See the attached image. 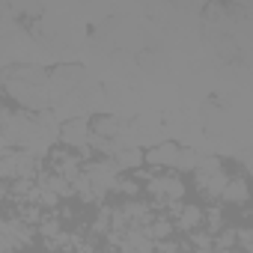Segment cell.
Here are the masks:
<instances>
[{
    "label": "cell",
    "instance_id": "1",
    "mask_svg": "<svg viewBox=\"0 0 253 253\" xmlns=\"http://www.w3.org/2000/svg\"><path fill=\"white\" fill-rule=\"evenodd\" d=\"M0 84L9 89L12 98H18L27 107H45L51 101V84L36 66H18L9 72H0Z\"/></svg>",
    "mask_w": 253,
    "mask_h": 253
},
{
    "label": "cell",
    "instance_id": "2",
    "mask_svg": "<svg viewBox=\"0 0 253 253\" xmlns=\"http://www.w3.org/2000/svg\"><path fill=\"white\" fill-rule=\"evenodd\" d=\"M30 176H33V155L27 152L0 155V179H30Z\"/></svg>",
    "mask_w": 253,
    "mask_h": 253
},
{
    "label": "cell",
    "instance_id": "3",
    "mask_svg": "<svg viewBox=\"0 0 253 253\" xmlns=\"http://www.w3.org/2000/svg\"><path fill=\"white\" fill-rule=\"evenodd\" d=\"M60 137H63V143H69V146H84V143L92 137V128L86 125V116L69 119L63 128H60Z\"/></svg>",
    "mask_w": 253,
    "mask_h": 253
},
{
    "label": "cell",
    "instance_id": "4",
    "mask_svg": "<svg viewBox=\"0 0 253 253\" xmlns=\"http://www.w3.org/2000/svg\"><path fill=\"white\" fill-rule=\"evenodd\" d=\"M86 179H89L92 191L101 194V191H107V188L116 185V164H92L86 170Z\"/></svg>",
    "mask_w": 253,
    "mask_h": 253
},
{
    "label": "cell",
    "instance_id": "5",
    "mask_svg": "<svg viewBox=\"0 0 253 253\" xmlns=\"http://www.w3.org/2000/svg\"><path fill=\"white\" fill-rule=\"evenodd\" d=\"M176 158H179V146L170 143V140H164V143H158L146 152V161L155 164V167H176Z\"/></svg>",
    "mask_w": 253,
    "mask_h": 253
},
{
    "label": "cell",
    "instance_id": "6",
    "mask_svg": "<svg viewBox=\"0 0 253 253\" xmlns=\"http://www.w3.org/2000/svg\"><path fill=\"white\" fill-rule=\"evenodd\" d=\"M149 191L155 194V197H167V200H179L182 194H185V185L179 182V179H152L149 182Z\"/></svg>",
    "mask_w": 253,
    "mask_h": 253
},
{
    "label": "cell",
    "instance_id": "7",
    "mask_svg": "<svg viewBox=\"0 0 253 253\" xmlns=\"http://www.w3.org/2000/svg\"><path fill=\"white\" fill-rule=\"evenodd\" d=\"M220 197H223L226 203H244V200L250 197L247 182H244V179H226V188H223Z\"/></svg>",
    "mask_w": 253,
    "mask_h": 253
},
{
    "label": "cell",
    "instance_id": "8",
    "mask_svg": "<svg viewBox=\"0 0 253 253\" xmlns=\"http://www.w3.org/2000/svg\"><path fill=\"white\" fill-rule=\"evenodd\" d=\"M119 125H122V116H101V119L92 125V134H95V137H104V140H107V137L113 140L116 131H119Z\"/></svg>",
    "mask_w": 253,
    "mask_h": 253
},
{
    "label": "cell",
    "instance_id": "9",
    "mask_svg": "<svg viewBox=\"0 0 253 253\" xmlns=\"http://www.w3.org/2000/svg\"><path fill=\"white\" fill-rule=\"evenodd\" d=\"M140 161H143V152H140V149H122V152L113 155L116 170H137Z\"/></svg>",
    "mask_w": 253,
    "mask_h": 253
},
{
    "label": "cell",
    "instance_id": "10",
    "mask_svg": "<svg viewBox=\"0 0 253 253\" xmlns=\"http://www.w3.org/2000/svg\"><path fill=\"white\" fill-rule=\"evenodd\" d=\"M197 182H200V188H203V194H206V197H220V194H223V188H226V176H223V173L209 176V179H197Z\"/></svg>",
    "mask_w": 253,
    "mask_h": 253
},
{
    "label": "cell",
    "instance_id": "11",
    "mask_svg": "<svg viewBox=\"0 0 253 253\" xmlns=\"http://www.w3.org/2000/svg\"><path fill=\"white\" fill-rule=\"evenodd\" d=\"M217 173H223V170H220V158H217V155L200 158V164H197V179H209V176H217Z\"/></svg>",
    "mask_w": 253,
    "mask_h": 253
},
{
    "label": "cell",
    "instance_id": "12",
    "mask_svg": "<svg viewBox=\"0 0 253 253\" xmlns=\"http://www.w3.org/2000/svg\"><path fill=\"white\" fill-rule=\"evenodd\" d=\"M200 217H203V211H200L197 206H185V209L179 211V220H176V226H179V229H194V226L200 223Z\"/></svg>",
    "mask_w": 253,
    "mask_h": 253
},
{
    "label": "cell",
    "instance_id": "13",
    "mask_svg": "<svg viewBox=\"0 0 253 253\" xmlns=\"http://www.w3.org/2000/svg\"><path fill=\"white\" fill-rule=\"evenodd\" d=\"M197 164H200V152L197 149H179V158H176L179 170H197Z\"/></svg>",
    "mask_w": 253,
    "mask_h": 253
},
{
    "label": "cell",
    "instance_id": "14",
    "mask_svg": "<svg viewBox=\"0 0 253 253\" xmlns=\"http://www.w3.org/2000/svg\"><path fill=\"white\" fill-rule=\"evenodd\" d=\"M60 176H66V182L72 185L75 179H78V158H60Z\"/></svg>",
    "mask_w": 253,
    "mask_h": 253
},
{
    "label": "cell",
    "instance_id": "15",
    "mask_svg": "<svg viewBox=\"0 0 253 253\" xmlns=\"http://www.w3.org/2000/svg\"><path fill=\"white\" fill-rule=\"evenodd\" d=\"M170 229H173V226H170L167 220H158V223H152L149 235H152V238H167V235H170Z\"/></svg>",
    "mask_w": 253,
    "mask_h": 253
},
{
    "label": "cell",
    "instance_id": "16",
    "mask_svg": "<svg viewBox=\"0 0 253 253\" xmlns=\"http://www.w3.org/2000/svg\"><path fill=\"white\" fill-rule=\"evenodd\" d=\"M209 226H211V229H217V226H220V211H217V209H211V211H209Z\"/></svg>",
    "mask_w": 253,
    "mask_h": 253
},
{
    "label": "cell",
    "instance_id": "17",
    "mask_svg": "<svg viewBox=\"0 0 253 253\" xmlns=\"http://www.w3.org/2000/svg\"><path fill=\"white\" fill-rule=\"evenodd\" d=\"M235 244V232L229 229V232H223V238H220V247H232Z\"/></svg>",
    "mask_w": 253,
    "mask_h": 253
},
{
    "label": "cell",
    "instance_id": "18",
    "mask_svg": "<svg viewBox=\"0 0 253 253\" xmlns=\"http://www.w3.org/2000/svg\"><path fill=\"white\" fill-rule=\"evenodd\" d=\"M226 253H229V250H226Z\"/></svg>",
    "mask_w": 253,
    "mask_h": 253
}]
</instances>
